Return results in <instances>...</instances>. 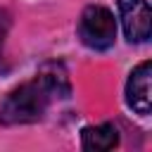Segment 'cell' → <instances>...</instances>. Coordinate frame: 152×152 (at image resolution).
Returning <instances> with one entry per match:
<instances>
[{
    "mask_svg": "<svg viewBox=\"0 0 152 152\" xmlns=\"http://www.w3.org/2000/svg\"><path fill=\"white\" fill-rule=\"evenodd\" d=\"M81 145L83 150L93 152H107L119 145V131L114 124H100V126H88L81 131Z\"/></svg>",
    "mask_w": 152,
    "mask_h": 152,
    "instance_id": "cell-5",
    "label": "cell"
},
{
    "mask_svg": "<svg viewBox=\"0 0 152 152\" xmlns=\"http://www.w3.org/2000/svg\"><path fill=\"white\" fill-rule=\"evenodd\" d=\"M119 17L131 43H145L152 31V12L147 0H119Z\"/></svg>",
    "mask_w": 152,
    "mask_h": 152,
    "instance_id": "cell-3",
    "label": "cell"
},
{
    "mask_svg": "<svg viewBox=\"0 0 152 152\" xmlns=\"http://www.w3.org/2000/svg\"><path fill=\"white\" fill-rule=\"evenodd\" d=\"M150 83H152V64L150 62L138 64L131 71L128 83H126V104L140 116H147L152 109V86Z\"/></svg>",
    "mask_w": 152,
    "mask_h": 152,
    "instance_id": "cell-4",
    "label": "cell"
},
{
    "mask_svg": "<svg viewBox=\"0 0 152 152\" xmlns=\"http://www.w3.org/2000/svg\"><path fill=\"white\" fill-rule=\"evenodd\" d=\"M78 38L90 50H109L116 40V19L102 5H88L78 21Z\"/></svg>",
    "mask_w": 152,
    "mask_h": 152,
    "instance_id": "cell-2",
    "label": "cell"
},
{
    "mask_svg": "<svg viewBox=\"0 0 152 152\" xmlns=\"http://www.w3.org/2000/svg\"><path fill=\"white\" fill-rule=\"evenodd\" d=\"M71 93L69 78L57 66H45L40 74H36L31 81L14 88L0 104V124L5 126H19V124H33L40 121L50 107L52 100L66 97Z\"/></svg>",
    "mask_w": 152,
    "mask_h": 152,
    "instance_id": "cell-1",
    "label": "cell"
}]
</instances>
